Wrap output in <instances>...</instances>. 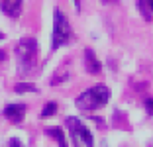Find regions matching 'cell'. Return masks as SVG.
Masks as SVG:
<instances>
[{"mask_svg": "<svg viewBox=\"0 0 153 147\" xmlns=\"http://www.w3.org/2000/svg\"><path fill=\"white\" fill-rule=\"evenodd\" d=\"M108 100H110V88L106 85H96V86H92V88L85 90V92L75 100V104H76V108L82 110V112H94V110H98V108L106 106Z\"/></svg>", "mask_w": 153, "mask_h": 147, "instance_id": "1", "label": "cell"}, {"mask_svg": "<svg viewBox=\"0 0 153 147\" xmlns=\"http://www.w3.org/2000/svg\"><path fill=\"white\" fill-rule=\"evenodd\" d=\"M16 61H18V71L22 75L33 71L37 63V41L33 37H22L16 47Z\"/></svg>", "mask_w": 153, "mask_h": 147, "instance_id": "2", "label": "cell"}, {"mask_svg": "<svg viewBox=\"0 0 153 147\" xmlns=\"http://www.w3.org/2000/svg\"><path fill=\"white\" fill-rule=\"evenodd\" d=\"M65 124H67V129L71 134V141L75 147H94V137L90 134V129L79 118L69 116L65 120Z\"/></svg>", "mask_w": 153, "mask_h": 147, "instance_id": "3", "label": "cell"}, {"mask_svg": "<svg viewBox=\"0 0 153 147\" xmlns=\"http://www.w3.org/2000/svg\"><path fill=\"white\" fill-rule=\"evenodd\" d=\"M71 37H73V30H71V24H69L67 16L61 10H55V14H53V39H51L53 49L63 47L65 43L71 41Z\"/></svg>", "mask_w": 153, "mask_h": 147, "instance_id": "4", "label": "cell"}, {"mask_svg": "<svg viewBox=\"0 0 153 147\" xmlns=\"http://www.w3.org/2000/svg\"><path fill=\"white\" fill-rule=\"evenodd\" d=\"M4 116L12 124H20L24 120V116H26V104H8L4 108Z\"/></svg>", "mask_w": 153, "mask_h": 147, "instance_id": "5", "label": "cell"}, {"mask_svg": "<svg viewBox=\"0 0 153 147\" xmlns=\"http://www.w3.org/2000/svg\"><path fill=\"white\" fill-rule=\"evenodd\" d=\"M85 67L90 75H98L102 71V63L96 59V53L92 49H85Z\"/></svg>", "mask_w": 153, "mask_h": 147, "instance_id": "6", "label": "cell"}, {"mask_svg": "<svg viewBox=\"0 0 153 147\" xmlns=\"http://www.w3.org/2000/svg\"><path fill=\"white\" fill-rule=\"evenodd\" d=\"M22 2L24 0H0V10H2L6 16L18 18L20 12H22Z\"/></svg>", "mask_w": 153, "mask_h": 147, "instance_id": "7", "label": "cell"}, {"mask_svg": "<svg viewBox=\"0 0 153 147\" xmlns=\"http://www.w3.org/2000/svg\"><path fill=\"white\" fill-rule=\"evenodd\" d=\"M47 135H51V137L57 141V145H59V147H67L65 135H63V131H61L59 128H49V129H47Z\"/></svg>", "mask_w": 153, "mask_h": 147, "instance_id": "8", "label": "cell"}, {"mask_svg": "<svg viewBox=\"0 0 153 147\" xmlns=\"http://www.w3.org/2000/svg\"><path fill=\"white\" fill-rule=\"evenodd\" d=\"M14 90H16L18 94H22V92H37V86L32 85V82H18V85L14 86Z\"/></svg>", "mask_w": 153, "mask_h": 147, "instance_id": "9", "label": "cell"}, {"mask_svg": "<svg viewBox=\"0 0 153 147\" xmlns=\"http://www.w3.org/2000/svg\"><path fill=\"white\" fill-rule=\"evenodd\" d=\"M55 110H57V104H55V102H49L47 106L43 108V110H41V118H49V116H53Z\"/></svg>", "mask_w": 153, "mask_h": 147, "instance_id": "10", "label": "cell"}, {"mask_svg": "<svg viewBox=\"0 0 153 147\" xmlns=\"http://www.w3.org/2000/svg\"><path fill=\"white\" fill-rule=\"evenodd\" d=\"M145 110L149 116H153V98H145Z\"/></svg>", "mask_w": 153, "mask_h": 147, "instance_id": "11", "label": "cell"}, {"mask_svg": "<svg viewBox=\"0 0 153 147\" xmlns=\"http://www.w3.org/2000/svg\"><path fill=\"white\" fill-rule=\"evenodd\" d=\"M10 147H24V145H22V141H20L18 137H12L10 139Z\"/></svg>", "mask_w": 153, "mask_h": 147, "instance_id": "12", "label": "cell"}, {"mask_svg": "<svg viewBox=\"0 0 153 147\" xmlns=\"http://www.w3.org/2000/svg\"><path fill=\"white\" fill-rule=\"evenodd\" d=\"M145 2H147V8L151 10V14H153V0H145Z\"/></svg>", "mask_w": 153, "mask_h": 147, "instance_id": "13", "label": "cell"}, {"mask_svg": "<svg viewBox=\"0 0 153 147\" xmlns=\"http://www.w3.org/2000/svg\"><path fill=\"white\" fill-rule=\"evenodd\" d=\"M75 2V6H76V10H81V0H73Z\"/></svg>", "mask_w": 153, "mask_h": 147, "instance_id": "14", "label": "cell"}, {"mask_svg": "<svg viewBox=\"0 0 153 147\" xmlns=\"http://www.w3.org/2000/svg\"><path fill=\"white\" fill-rule=\"evenodd\" d=\"M4 59H6V53H4V51H0V61H4Z\"/></svg>", "mask_w": 153, "mask_h": 147, "instance_id": "15", "label": "cell"}, {"mask_svg": "<svg viewBox=\"0 0 153 147\" xmlns=\"http://www.w3.org/2000/svg\"><path fill=\"white\" fill-rule=\"evenodd\" d=\"M2 39H4V33H2V31H0V41H2Z\"/></svg>", "mask_w": 153, "mask_h": 147, "instance_id": "16", "label": "cell"}, {"mask_svg": "<svg viewBox=\"0 0 153 147\" xmlns=\"http://www.w3.org/2000/svg\"><path fill=\"white\" fill-rule=\"evenodd\" d=\"M102 2H118V0H102Z\"/></svg>", "mask_w": 153, "mask_h": 147, "instance_id": "17", "label": "cell"}]
</instances>
